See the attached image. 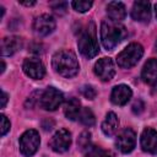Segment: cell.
I'll use <instances>...</instances> for the list:
<instances>
[{
    "instance_id": "obj_1",
    "label": "cell",
    "mask_w": 157,
    "mask_h": 157,
    "mask_svg": "<svg viewBox=\"0 0 157 157\" xmlns=\"http://www.w3.org/2000/svg\"><path fill=\"white\" fill-rule=\"evenodd\" d=\"M52 64H53L55 72L67 78L74 77L80 70V65H78L75 53L69 49H63V50L56 52L53 55Z\"/></svg>"
},
{
    "instance_id": "obj_2",
    "label": "cell",
    "mask_w": 157,
    "mask_h": 157,
    "mask_svg": "<svg viewBox=\"0 0 157 157\" xmlns=\"http://www.w3.org/2000/svg\"><path fill=\"white\" fill-rule=\"evenodd\" d=\"M126 36L125 27L112 20H103L101 25V40L107 50L114 49Z\"/></svg>"
},
{
    "instance_id": "obj_3",
    "label": "cell",
    "mask_w": 157,
    "mask_h": 157,
    "mask_svg": "<svg viewBox=\"0 0 157 157\" xmlns=\"http://www.w3.org/2000/svg\"><path fill=\"white\" fill-rule=\"evenodd\" d=\"M142 54H144L142 45L139 43H131L123 52L118 54L117 63L123 69H130L139 63V60L142 58Z\"/></svg>"
},
{
    "instance_id": "obj_4",
    "label": "cell",
    "mask_w": 157,
    "mask_h": 157,
    "mask_svg": "<svg viewBox=\"0 0 157 157\" xmlns=\"http://www.w3.org/2000/svg\"><path fill=\"white\" fill-rule=\"evenodd\" d=\"M94 27L92 29H86L83 31L80 37H78V40H77V45H78V50L80 53L87 58V59H91V58H94L98 52H99V47H98V42H97V38H96V33H94Z\"/></svg>"
},
{
    "instance_id": "obj_5",
    "label": "cell",
    "mask_w": 157,
    "mask_h": 157,
    "mask_svg": "<svg viewBox=\"0 0 157 157\" xmlns=\"http://www.w3.org/2000/svg\"><path fill=\"white\" fill-rule=\"evenodd\" d=\"M39 144H40L39 134L36 130L29 129L25 131L20 137V151L23 156L31 157L37 152Z\"/></svg>"
},
{
    "instance_id": "obj_6",
    "label": "cell",
    "mask_w": 157,
    "mask_h": 157,
    "mask_svg": "<svg viewBox=\"0 0 157 157\" xmlns=\"http://www.w3.org/2000/svg\"><path fill=\"white\" fill-rule=\"evenodd\" d=\"M63 101H64V97L59 90H56L55 87H48L43 92L39 103H40V107L45 110H55L56 108H59Z\"/></svg>"
},
{
    "instance_id": "obj_7",
    "label": "cell",
    "mask_w": 157,
    "mask_h": 157,
    "mask_svg": "<svg viewBox=\"0 0 157 157\" xmlns=\"http://www.w3.org/2000/svg\"><path fill=\"white\" fill-rule=\"evenodd\" d=\"M52 150L58 153L66 152L71 145V134L66 129H59L49 142Z\"/></svg>"
},
{
    "instance_id": "obj_8",
    "label": "cell",
    "mask_w": 157,
    "mask_h": 157,
    "mask_svg": "<svg viewBox=\"0 0 157 157\" xmlns=\"http://www.w3.org/2000/svg\"><path fill=\"white\" fill-rule=\"evenodd\" d=\"M94 74L102 81H110L115 75V65L110 58H102L94 65Z\"/></svg>"
},
{
    "instance_id": "obj_9",
    "label": "cell",
    "mask_w": 157,
    "mask_h": 157,
    "mask_svg": "<svg viewBox=\"0 0 157 157\" xmlns=\"http://www.w3.org/2000/svg\"><path fill=\"white\" fill-rule=\"evenodd\" d=\"M23 72L33 80H40L45 75V67L37 58H27L22 65Z\"/></svg>"
},
{
    "instance_id": "obj_10",
    "label": "cell",
    "mask_w": 157,
    "mask_h": 157,
    "mask_svg": "<svg viewBox=\"0 0 157 157\" xmlns=\"http://www.w3.org/2000/svg\"><path fill=\"white\" fill-rule=\"evenodd\" d=\"M115 145L123 153H129L134 150L136 145V135L131 129H124L117 137Z\"/></svg>"
},
{
    "instance_id": "obj_11",
    "label": "cell",
    "mask_w": 157,
    "mask_h": 157,
    "mask_svg": "<svg viewBox=\"0 0 157 157\" xmlns=\"http://www.w3.org/2000/svg\"><path fill=\"white\" fill-rule=\"evenodd\" d=\"M33 29L38 36H48L55 29V20L50 15H40L33 22Z\"/></svg>"
},
{
    "instance_id": "obj_12",
    "label": "cell",
    "mask_w": 157,
    "mask_h": 157,
    "mask_svg": "<svg viewBox=\"0 0 157 157\" xmlns=\"http://www.w3.org/2000/svg\"><path fill=\"white\" fill-rule=\"evenodd\" d=\"M140 144L145 152L157 155V131L152 128H146L141 134Z\"/></svg>"
},
{
    "instance_id": "obj_13",
    "label": "cell",
    "mask_w": 157,
    "mask_h": 157,
    "mask_svg": "<svg viewBox=\"0 0 157 157\" xmlns=\"http://www.w3.org/2000/svg\"><path fill=\"white\" fill-rule=\"evenodd\" d=\"M131 17L137 22H148L151 18V4L148 1H135L131 9Z\"/></svg>"
},
{
    "instance_id": "obj_14",
    "label": "cell",
    "mask_w": 157,
    "mask_h": 157,
    "mask_svg": "<svg viewBox=\"0 0 157 157\" xmlns=\"http://www.w3.org/2000/svg\"><path fill=\"white\" fill-rule=\"evenodd\" d=\"M132 96V91L129 86L126 85H118L113 88L112 94H110V99L114 104L117 105H124L129 102V99Z\"/></svg>"
},
{
    "instance_id": "obj_15",
    "label": "cell",
    "mask_w": 157,
    "mask_h": 157,
    "mask_svg": "<svg viewBox=\"0 0 157 157\" xmlns=\"http://www.w3.org/2000/svg\"><path fill=\"white\" fill-rule=\"evenodd\" d=\"M141 77L144 82H146L150 86L157 85V59H150L144 65V69L141 71Z\"/></svg>"
},
{
    "instance_id": "obj_16",
    "label": "cell",
    "mask_w": 157,
    "mask_h": 157,
    "mask_svg": "<svg viewBox=\"0 0 157 157\" xmlns=\"http://www.w3.org/2000/svg\"><path fill=\"white\" fill-rule=\"evenodd\" d=\"M22 48V39L20 37H5L1 40V54L4 56H10Z\"/></svg>"
},
{
    "instance_id": "obj_17",
    "label": "cell",
    "mask_w": 157,
    "mask_h": 157,
    "mask_svg": "<svg viewBox=\"0 0 157 157\" xmlns=\"http://www.w3.org/2000/svg\"><path fill=\"white\" fill-rule=\"evenodd\" d=\"M107 13L109 16V20L119 22V21L124 20L126 16L125 6L120 1H110L107 5Z\"/></svg>"
},
{
    "instance_id": "obj_18",
    "label": "cell",
    "mask_w": 157,
    "mask_h": 157,
    "mask_svg": "<svg viewBox=\"0 0 157 157\" xmlns=\"http://www.w3.org/2000/svg\"><path fill=\"white\" fill-rule=\"evenodd\" d=\"M81 113V103L77 98L75 97H71L66 101L65 103V107H64V114L67 119L70 120H75L78 118Z\"/></svg>"
},
{
    "instance_id": "obj_19",
    "label": "cell",
    "mask_w": 157,
    "mask_h": 157,
    "mask_svg": "<svg viewBox=\"0 0 157 157\" xmlns=\"http://www.w3.org/2000/svg\"><path fill=\"white\" fill-rule=\"evenodd\" d=\"M118 125H119L118 117L115 115V113L109 112V113H107L105 119H104L103 123H102V131H103L107 136H112V135L115 134V131H117V129H118Z\"/></svg>"
},
{
    "instance_id": "obj_20",
    "label": "cell",
    "mask_w": 157,
    "mask_h": 157,
    "mask_svg": "<svg viewBox=\"0 0 157 157\" xmlns=\"http://www.w3.org/2000/svg\"><path fill=\"white\" fill-rule=\"evenodd\" d=\"M78 119H80V121H81L83 125H86V126H92V125L96 123L94 114H93L92 110L88 109V108L81 109V113H80V115H78Z\"/></svg>"
},
{
    "instance_id": "obj_21",
    "label": "cell",
    "mask_w": 157,
    "mask_h": 157,
    "mask_svg": "<svg viewBox=\"0 0 157 157\" xmlns=\"http://www.w3.org/2000/svg\"><path fill=\"white\" fill-rule=\"evenodd\" d=\"M83 152H85L86 157H112V155L109 152L102 150L101 147L93 146V145H90Z\"/></svg>"
},
{
    "instance_id": "obj_22",
    "label": "cell",
    "mask_w": 157,
    "mask_h": 157,
    "mask_svg": "<svg viewBox=\"0 0 157 157\" xmlns=\"http://www.w3.org/2000/svg\"><path fill=\"white\" fill-rule=\"evenodd\" d=\"M71 6L77 12H86V11H88L91 9L92 1H72Z\"/></svg>"
},
{
    "instance_id": "obj_23",
    "label": "cell",
    "mask_w": 157,
    "mask_h": 157,
    "mask_svg": "<svg viewBox=\"0 0 157 157\" xmlns=\"http://www.w3.org/2000/svg\"><path fill=\"white\" fill-rule=\"evenodd\" d=\"M77 145H78V147H80L82 151H85V150L91 145V134L87 132V131L82 132V134L80 135L78 140H77Z\"/></svg>"
},
{
    "instance_id": "obj_24",
    "label": "cell",
    "mask_w": 157,
    "mask_h": 157,
    "mask_svg": "<svg viewBox=\"0 0 157 157\" xmlns=\"http://www.w3.org/2000/svg\"><path fill=\"white\" fill-rule=\"evenodd\" d=\"M80 91H81L82 96H83L85 98H87V99H93V98L96 97V94H97L96 90H94L91 85H85V86H82Z\"/></svg>"
},
{
    "instance_id": "obj_25",
    "label": "cell",
    "mask_w": 157,
    "mask_h": 157,
    "mask_svg": "<svg viewBox=\"0 0 157 157\" xmlns=\"http://www.w3.org/2000/svg\"><path fill=\"white\" fill-rule=\"evenodd\" d=\"M50 6H52V9L54 10L55 13H58V15H64V13L66 12V9H67V2H65V1L52 2Z\"/></svg>"
},
{
    "instance_id": "obj_26",
    "label": "cell",
    "mask_w": 157,
    "mask_h": 157,
    "mask_svg": "<svg viewBox=\"0 0 157 157\" xmlns=\"http://www.w3.org/2000/svg\"><path fill=\"white\" fill-rule=\"evenodd\" d=\"M9 130H10V121L5 115H1V128H0L1 135L4 136Z\"/></svg>"
},
{
    "instance_id": "obj_27",
    "label": "cell",
    "mask_w": 157,
    "mask_h": 157,
    "mask_svg": "<svg viewBox=\"0 0 157 157\" xmlns=\"http://www.w3.org/2000/svg\"><path fill=\"white\" fill-rule=\"evenodd\" d=\"M142 110H144V103L139 99V101H136V102L134 103V105H132V112H134L135 114H140Z\"/></svg>"
},
{
    "instance_id": "obj_28",
    "label": "cell",
    "mask_w": 157,
    "mask_h": 157,
    "mask_svg": "<svg viewBox=\"0 0 157 157\" xmlns=\"http://www.w3.org/2000/svg\"><path fill=\"white\" fill-rule=\"evenodd\" d=\"M7 102V93L5 91H1V108H5Z\"/></svg>"
},
{
    "instance_id": "obj_29",
    "label": "cell",
    "mask_w": 157,
    "mask_h": 157,
    "mask_svg": "<svg viewBox=\"0 0 157 157\" xmlns=\"http://www.w3.org/2000/svg\"><path fill=\"white\" fill-rule=\"evenodd\" d=\"M22 5H26V6H32V5H34L36 4V1H23V2H21Z\"/></svg>"
},
{
    "instance_id": "obj_30",
    "label": "cell",
    "mask_w": 157,
    "mask_h": 157,
    "mask_svg": "<svg viewBox=\"0 0 157 157\" xmlns=\"http://www.w3.org/2000/svg\"><path fill=\"white\" fill-rule=\"evenodd\" d=\"M5 71V63H4V60L1 61V74Z\"/></svg>"
},
{
    "instance_id": "obj_31",
    "label": "cell",
    "mask_w": 157,
    "mask_h": 157,
    "mask_svg": "<svg viewBox=\"0 0 157 157\" xmlns=\"http://www.w3.org/2000/svg\"><path fill=\"white\" fill-rule=\"evenodd\" d=\"M155 11H156V17H157V4L155 5Z\"/></svg>"
},
{
    "instance_id": "obj_32",
    "label": "cell",
    "mask_w": 157,
    "mask_h": 157,
    "mask_svg": "<svg viewBox=\"0 0 157 157\" xmlns=\"http://www.w3.org/2000/svg\"><path fill=\"white\" fill-rule=\"evenodd\" d=\"M156 50H157V42H156Z\"/></svg>"
}]
</instances>
